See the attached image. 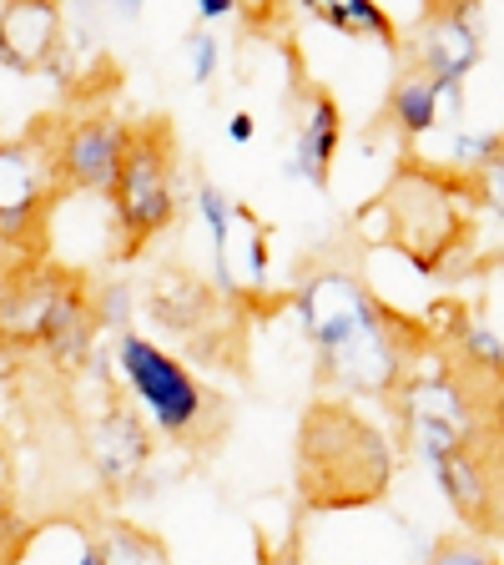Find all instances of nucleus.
Segmentation results:
<instances>
[{
  "label": "nucleus",
  "instance_id": "a878e982",
  "mask_svg": "<svg viewBox=\"0 0 504 565\" xmlns=\"http://www.w3.org/2000/svg\"><path fill=\"white\" fill-rule=\"evenodd\" d=\"M25 525H31V520H21L6 500H0V565H15V551H21V541H25Z\"/></svg>",
  "mask_w": 504,
  "mask_h": 565
},
{
  "label": "nucleus",
  "instance_id": "6ab92c4d",
  "mask_svg": "<svg viewBox=\"0 0 504 565\" xmlns=\"http://www.w3.org/2000/svg\"><path fill=\"white\" fill-rule=\"evenodd\" d=\"M449 339H454V353L464 359V369H474V374H484V379H500L504 339L490 313H459L454 323H449Z\"/></svg>",
  "mask_w": 504,
  "mask_h": 565
},
{
  "label": "nucleus",
  "instance_id": "dca6fc26",
  "mask_svg": "<svg viewBox=\"0 0 504 565\" xmlns=\"http://www.w3.org/2000/svg\"><path fill=\"white\" fill-rule=\"evenodd\" d=\"M313 21H323L333 35L343 41H364V46H384L399 51V31H394V15L378 6V0H313L303 6Z\"/></svg>",
  "mask_w": 504,
  "mask_h": 565
},
{
  "label": "nucleus",
  "instance_id": "7ed1b4c3",
  "mask_svg": "<svg viewBox=\"0 0 504 565\" xmlns=\"http://www.w3.org/2000/svg\"><path fill=\"white\" fill-rule=\"evenodd\" d=\"M111 359V384L127 394V409L137 414L152 439H192L212 414V394L162 339L141 329H127L106 349Z\"/></svg>",
  "mask_w": 504,
  "mask_h": 565
},
{
  "label": "nucleus",
  "instance_id": "9d476101",
  "mask_svg": "<svg viewBox=\"0 0 504 565\" xmlns=\"http://www.w3.org/2000/svg\"><path fill=\"white\" fill-rule=\"evenodd\" d=\"M207 247H212V294L243 303V298H262L272 288V243L253 207L237 202L227 233Z\"/></svg>",
  "mask_w": 504,
  "mask_h": 565
},
{
  "label": "nucleus",
  "instance_id": "0eeeda50",
  "mask_svg": "<svg viewBox=\"0 0 504 565\" xmlns=\"http://www.w3.org/2000/svg\"><path fill=\"white\" fill-rule=\"evenodd\" d=\"M131 147V127L121 117H76L61 127L56 147L51 152V177H56V192L61 198H106L111 182L121 172V157Z\"/></svg>",
  "mask_w": 504,
  "mask_h": 565
},
{
  "label": "nucleus",
  "instance_id": "f8f14e48",
  "mask_svg": "<svg viewBox=\"0 0 504 565\" xmlns=\"http://www.w3.org/2000/svg\"><path fill=\"white\" fill-rule=\"evenodd\" d=\"M66 282H71L66 268H51V263H21L11 294H6V303H0V349H15V353L41 349L51 318H56L61 294H66Z\"/></svg>",
  "mask_w": 504,
  "mask_h": 565
},
{
  "label": "nucleus",
  "instance_id": "f257e3e1",
  "mask_svg": "<svg viewBox=\"0 0 504 565\" xmlns=\"http://www.w3.org/2000/svg\"><path fill=\"white\" fill-rule=\"evenodd\" d=\"M288 308L318 359V384L329 394H339L343 404L394 399L414 359V323L388 313L358 273L323 263L288 294Z\"/></svg>",
  "mask_w": 504,
  "mask_h": 565
},
{
  "label": "nucleus",
  "instance_id": "ddd939ff",
  "mask_svg": "<svg viewBox=\"0 0 504 565\" xmlns=\"http://www.w3.org/2000/svg\"><path fill=\"white\" fill-rule=\"evenodd\" d=\"M61 6L56 0H6L0 6V71L41 76L61 46Z\"/></svg>",
  "mask_w": 504,
  "mask_h": 565
},
{
  "label": "nucleus",
  "instance_id": "393cba45",
  "mask_svg": "<svg viewBox=\"0 0 504 565\" xmlns=\"http://www.w3.org/2000/svg\"><path fill=\"white\" fill-rule=\"evenodd\" d=\"M187 61H192V82H197V86L217 82V71H223V41H217V31L192 25V31H187Z\"/></svg>",
  "mask_w": 504,
  "mask_h": 565
},
{
  "label": "nucleus",
  "instance_id": "6e6552de",
  "mask_svg": "<svg viewBox=\"0 0 504 565\" xmlns=\"http://www.w3.org/2000/svg\"><path fill=\"white\" fill-rule=\"evenodd\" d=\"M339 141H343V111H339V102H333L323 86H308L303 102L293 106V141H288V152L278 157L282 182H298V188L329 192Z\"/></svg>",
  "mask_w": 504,
  "mask_h": 565
},
{
  "label": "nucleus",
  "instance_id": "423d86ee",
  "mask_svg": "<svg viewBox=\"0 0 504 565\" xmlns=\"http://www.w3.org/2000/svg\"><path fill=\"white\" fill-rule=\"evenodd\" d=\"M51 152L31 137H0V253L15 263H41L51 227Z\"/></svg>",
  "mask_w": 504,
  "mask_h": 565
},
{
  "label": "nucleus",
  "instance_id": "1a4fd4ad",
  "mask_svg": "<svg viewBox=\"0 0 504 565\" xmlns=\"http://www.w3.org/2000/svg\"><path fill=\"white\" fill-rule=\"evenodd\" d=\"M152 429L127 409V404H106L92 424H86V459H92L96 480L106 494H131L137 480L152 465Z\"/></svg>",
  "mask_w": 504,
  "mask_h": 565
},
{
  "label": "nucleus",
  "instance_id": "c85d7f7f",
  "mask_svg": "<svg viewBox=\"0 0 504 565\" xmlns=\"http://www.w3.org/2000/svg\"><path fill=\"white\" fill-rule=\"evenodd\" d=\"M15 273H21V263H15V258H6V253H0V303H6V294H11Z\"/></svg>",
  "mask_w": 504,
  "mask_h": 565
},
{
  "label": "nucleus",
  "instance_id": "aec40b11",
  "mask_svg": "<svg viewBox=\"0 0 504 565\" xmlns=\"http://www.w3.org/2000/svg\"><path fill=\"white\" fill-rule=\"evenodd\" d=\"M500 131H464V127H454L449 131V141H444V152L435 157V172H444V177H480L490 162H500Z\"/></svg>",
  "mask_w": 504,
  "mask_h": 565
},
{
  "label": "nucleus",
  "instance_id": "bb28decb",
  "mask_svg": "<svg viewBox=\"0 0 504 565\" xmlns=\"http://www.w3.org/2000/svg\"><path fill=\"white\" fill-rule=\"evenodd\" d=\"M192 15H197V25H223V21H233V15H243L233 6V0H197V6H192Z\"/></svg>",
  "mask_w": 504,
  "mask_h": 565
},
{
  "label": "nucleus",
  "instance_id": "412c9836",
  "mask_svg": "<svg viewBox=\"0 0 504 565\" xmlns=\"http://www.w3.org/2000/svg\"><path fill=\"white\" fill-rule=\"evenodd\" d=\"M96 545H101V565H167V551L131 520H106L96 530Z\"/></svg>",
  "mask_w": 504,
  "mask_h": 565
},
{
  "label": "nucleus",
  "instance_id": "f03ea898",
  "mask_svg": "<svg viewBox=\"0 0 504 565\" xmlns=\"http://www.w3.org/2000/svg\"><path fill=\"white\" fill-rule=\"evenodd\" d=\"M399 449L374 419L343 399L308 404L298 429V494L308 510L323 515H353L374 510L394 484Z\"/></svg>",
  "mask_w": 504,
  "mask_h": 565
},
{
  "label": "nucleus",
  "instance_id": "2eb2a0df",
  "mask_svg": "<svg viewBox=\"0 0 504 565\" xmlns=\"http://www.w3.org/2000/svg\"><path fill=\"white\" fill-rule=\"evenodd\" d=\"M15 565H101V545H96V530L86 520H31L21 551H15Z\"/></svg>",
  "mask_w": 504,
  "mask_h": 565
},
{
  "label": "nucleus",
  "instance_id": "f3484780",
  "mask_svg": "<svg viewBox=\"0 0 504 565\" xmlns=\"http://www.w3.org/2000/svg\"><path fill=\"white\" fill-rule=\"evenodd\" d=\"M207 298H212V288H202V282H192V278H176V273H162V282H157L152 298H147V313H152V323L162 333H172V339H197Z\"/></svg>",
  "mask_w": 504,
  "mask_h": 565
},
{
  "label": "nucleus",
  "instance_id": "cd10ccee",
  "mask_svg": "<svg viewBox=\"0 0 504 565\" xmlns=\"http://www.w3.org/2000/svg\"><path fill=\"white\" fill-rule=\"evenodd\" d=\"M223 131H227V141H233V147H247V141L258 137V121H253V111H233Z\"/></svg>",
  "mask_w": 504,
  "mask_h": 565
},
{
  "label": "nucleus",
  "instance_id": "9b49d317",
  "mask_svg": "<svg viewBox=\"0 0 504 565\" xmlns=\"http://www.w3.org/2000/svg\"><path fill=\"white\" fill-rule=\"evenodd\" d=\"M409 66L429 82H470L484 66V31L454 15V6H429L409 35Z\"/></svg>",
  "mask_w": 504,
  "mask_h": 565
},
{
  "label": "nucleus",
  "instance_id": "b1692460",
  "mask_svg": "<svg viewBox=\"0 0 504 565\" xmlns=\"http://www.w3.org/2000/svg\"><path fill=\"white\" fill-rule=\"evenodd\" d=\"M419 565H500V551L484 545L480 535H449V541L429 545Z\"/></svg>",
  "mask_w": 504,
  "mask_h": 565
},
{
  "label": "nucleus",
  "instance_id": "4468645a",
  "mask_svg": "<svg viewBox=\"0 0 504 565\" xmlns=\"http://www.w3.org/2000/svg\"><path fill=\"white\" fill-rule=\"evenodd\" d=\"M423 475L435 480V490L444 494L459 520H470L474 530H490V541H494V470L484 465V449L444 455Z\"/></svg>",
  "mask_w": 504,
  "mask_h": 565
},
{
  "label": "nucleus",
  "instance_id": "5701e85b",
  "mask_svg": "<svg viewBox=\"0 0 504 565\" xmlns=\"http://www.w3.org/2000/svg\"><path fill=\"white\" fill-rule=\"evenodd\" d=\"M187 202H192V212H197V223H202V233H207V243H217V237L227 233V223H233V212H237V198H227L217 182H207V177H202L197 188L187 192Z\"/></svg>",
  "mask_w": 504,
  "mask_h": 565
},
{
  "label": "nucleus",
  "instance_id": "a211bd4d",
  "mask_svg": "<svg viewBox=\"0 0 504 565\" xmlns=\"http://www.w3.org/2000/svg\"><path fill=\"white\" fill-rule=\"evenodd\" d=\"M388 121L404 141H423L439 131V111H435V82L419 76L414 66H404L388 86Z\"/></svg>",
  "mask_w": 504,
  "mask_h": 565
},
{
  "label": "nucleus",
  "instance_id": "39448f33",
  "mask_svg": "<svg viewBox=\"0 0 504 565\" xmlns=\"http://www.w3.org/2000/svg\"><path fill=\"white\" fill-rule=\"evenodd\" d=\"M394 414H399L404 455L429 470L435 459L459 455V449H484V414L474 388L459 379V369L439 364L423 374H404L394 388Z\"/></svg>",
  "mask_w": 504,
  "mask_h": 565
},
{
  "label": "nucleus",
  "instance_id": "4be33fe9",
  "mask_svg": "<svg viewBox=\"0 0 504 565\" xmlns=\"http://www.w3.org/2000/svg\"><path fill=\"white\" fill-rule=\"evenodd\" d=\"M86 303H92L96 333H111V339H117V333L137 329V288H131L127 278H106Z\"/></svg>",
  "mask_w": 504,
  "mask_h": 565
},
{
  "label": "nucleus",
  "instance_id": "20e7f679",
  "mask_svg": "<svg viewBox=\"0 0 504 565\" xmlns=\"http://www.w3.org/2000/svg\"><path fill=\"white\" fill-rule=\"evenodd\" d=\"M182 182H176V157L167 127L147 121L131 127V147L121 157V172L106 192L111 207V233L121 237V258H137L141 247H152L162 233H172L182 217Z\"/></svg>",
  "mask_w": 504,
  "mask_h": 565
}]
</instances>
